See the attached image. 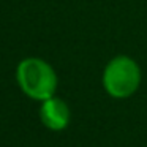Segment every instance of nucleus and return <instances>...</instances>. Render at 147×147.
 Wrapping results in <instances>:
<instances>
[{
	"label": "nucleus",
	"mask_w": 147,
	"mask_h": 147,
	"mask_svg": "<svg viewBox=\"0 0 147 147\" xmlns=\"http://www.w3.org/2000/svg\"><path fill=\"white\" fill-rule=\"evenodd\" d=\"M16 81L24 95L35 101H45L55 95L59 78L51 63L40 57H27L18 63Z\"/></svg>",
	"instance_id": "nucleus-1"
},
{
	"label": "nucleus",
	"mask_w": 147,
	"mask_h": 147,
	"mask_svg": "<svg viewBox=\"0 0 147 147\" xmlns=\"http://www.w3.org/2000/svg\"><path fill=\"white\" fill-rule=\"evenodd\" d=\"M142 81V71L130 55H115L106 63L101 82L106 93L115 100H125L138 92Z\"/></svg>",
	"instance_id": "nucleus-2"
},
{
	"label": "nucleus",
	"mask_w": 147,
	"mask_h": 147,
	"mask_svg": "<svg viewBox=\"0 0 147 147\" xmlns=\"http://www.w3.org/2000/svg\"><path fill=\"white\" fill-rule=\"evenodd\" d=\"M71 112L68 105L59 96H51V98L41 101L40 106V119L41 123L46 128L52 131H62L70 123Z\"/></svg>",
	"instance_id": "nucleus-3"
}]
</instances>
